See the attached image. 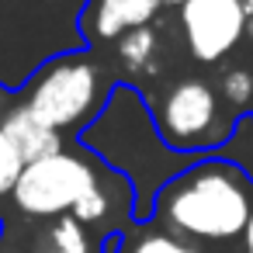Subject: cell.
Wrapping results in <instances>:
<instances>
[{"instance_id": "8fae6325", "label": "cell", "mask_w": 253, "mask_h": 253, "mask_svg": "<svg viewBox=\"0 0 253 253\" xmlns=\"http://www.w3.org/2000/svg\"><path fill=\"white\" fill-rule=\"evenodd\" d=\"M87 225H80L73 215H63L42 236L39 253H87Z\"/></svg>"}, {"instance_id": "ba28073f", "label": "cell", "mask_w": 253, "mask_h": 253, "mask_svg": "<svg viewBox=\"0 0 253 253\" xmlns=\"http://www.w3.org/2000/svg\"><path fill=\"white\" fill-rule=\"evenodd\" d=\"M167 0H87L80 14L84 42H118L122 35L153 25V18L163 11Z\"/></svg>"}, {"instance_id": "9c48e42d", "label": "cell", "mask_w": 253, "mask_h": 253, "mask_svg": "<svg viewBox=\"0 0 253 253\" xmlns=\"http://www.w3.org/2000/svg\"><path fill=\"white\" fill-rule=\"evenodd\" d=\"M0 132H4L7 142L18 149V156L25 160V167L39 163V160H45V156H52V153L63 149L59 132H52L45 122H39L25 104H18L4 122H0Z\"/></svg>"}, {"instance_id": "7c38bea8", "label": "cell", "mask_w": 253, "mask_h": 253, "mask_svg": "<svg viewBox=\"0 0 253 253\" xmlns=\"http://www.w3.org/2000/svg\"><path fill=\"white\" fill-rule=\"evenodd\" d=\"M218 156L229 160L232 167H239L250 180H253V111L250 115H239L229 139L218 146Z\"/></svg>"}, {"instance_id": "277c9868", "label": "cell", "mask_w": 253, "mask_h": 253, "mask_svg": "<svg viewBox=\"0 0 253 253\" xmlns=\"http://www.w3.org/2000/svg\"><path fill=\"white\" fill-rule=\"evenodd\" d=\"M25 90L28 97L21 104L59 135L73 128H87L108 97V94L101 97V70L97 63L87 59V52L52 59L32 77Z\"/></svg>"}, {"instance_id": "6da1fadb", "label": "cell", "mask_w": 253, "mask_h": 253, "mask_svg": "<svg viewBox=\"0 0 253 253\" xmlns=\"http://www.w3.org/2000/svg\"><path fill=\"white\" fill-rule=\"evenodd\" d=\"M77 142L128 184L135 225H146L153 218L156 194L167 180H173L201 156H208V153H173L160 139L149 104L132 84H115L108 90L104 108L87 128L77 132Z\"/></svg>"}, {"instance_id": "7a4b0ae2", "label": "cell", "mask_w": 253, "mask_h": 253, "mask_svg": "<svg viewBox=\"0 0 253 253\" xmlns=\"http://www.w3.org/2000/svg\"><path fill=\"white\" fill-rule=\"evenodd\" d=\"M250 211L253 180L215 149L160 187L149 222L184 243H232L243 236Z\"/></svg>"}, {"instance_id": "d6986e66", "label": "cell", "mask_w": 253, "mask_h": 253, "mask_svg": "<svg viewBox=\"0 0 253 253\" xmlns=\"http://www.w3.org/2000/svg\"><path fill=\"white\" fill-rule=\"evenodd\" d=\"M246 35H250V39H253V18H250V21H246Z\"/></svg>"}, {"instance_id": "2e32d148", "label": "cell", "mask_w": 253, "mask_h": 253, "mask_svg": "<svg viewBox=\"0 0 253 253\" xmlns=\"http://www.w3.org/2000/svg\"><path fill=\"white\" fill-rule=\"evenodd\" d=\"M108 211H111V194H108L104 184H97V187H94V191L73 208V218H77L80 225H94V222L108 218Z\"/></svg>"}, {"instance_id": "9a60e30c", "label": "cell", "mask_w": 253, "mask_h": 253, "mask_svg": "<svg viewBox=\"0 0 253 253\" xmlns=\"http://www.w3.org/2000/svg\"><path fill=\"white\" fill-rule=\"evenodd\" d=\"M21 170H25V160H21V156H18V149L7 142V135L0 132V198L14 194Z\"/></svg>"}, {"instance_id": "3957f363", "label": "cell", "mask_w": 253, "mask_h": 253, "mask_svg": "<svg viewBox=\"0 0 253 253\" xmlns=\"http://www.w3.org/2000/svg\"><path fill=\"white\" fill-rule=\"evenodd\" d=\"M87 0H0V90H25L52 59L87 52Z\"/></svg>"}, {"instance_id": "4fadbf2b", "label": "cell", "mask_w": 253, "mask_h": 253, "mask_svg": "<svg viewBox=\"0 0 253 253\" xmlns=\"http://www.w3.org/2000/svg\"><path fill=\"white\" fill-rule=\"evenodd\" d=\"M222 97H225V104L236 108V118L239 115H250V104H253V73L229 70L222 77Z\"/></svg>"}, {"instance_id": "ac0fdd59", "label": "cell", "mask_w": 253, "mask_h": 253, "mask_svg": "<svg viewBox=\"0 0 253 253\" xmlns=\"http://www.w3.org/2000/svg\"><path fill=\"white\" fill-rule=\"evenodd\" d=\"M243 253H253V211H250V218H246V229H243Z\"/></svg>"}, {"instance_id": "8992f818", "label": "cell", "mask_w": 253, "mask_h": 253, "mask_svg": "<svg viewBox=\"0 0 253 253\" xmlns=\"http://www.w3.org/2000/svg\"><path fill=\"white\" fill-rule=\"evenodd\" d=\"M101 180H97V170L90 160L59 149V153H52L39 163H28L21 170L11 201L28 218H52L56 222L63 215H73V208Z\"/></svg>"}, {"instance_id": "5b68a950", "label": "cell", "mask_w": 253, "mask_h": 253, "mask_svg": "<svg viewBox=\"0 0 253 253\" xmlns=\"http://www.w3.org/2000/svg\"><path fill=\"white\" fill-rule=\"evenodd\" d=\"M153 125L173 153H215L232 125H222L218 94L205 80H180L156 101Z\"/></svg>"}, {"instance_id": "52a82bcc", "label": "cell", "mask_w": 253, "mask_h": 253, "mask_svg": "<svg viewBox=\"0 0 253 253\" xmlns=\"http://www.w3.org/2000/svg\"><path fill=\"white\" fill-rule=\"evenodd\" d=\"M246 21L250 14L243 0H187L180 4V32L191 59L198 63L225 59L246 35Z\"/></svg>"}, {"instance_id": "30bf717a", "label": "cell", "mask_w": 253, "mask_h": 253, "mask_svg": "<svg viewBox=\"0 0 253 253\" xmlns=\"http://www.w3.org/2000/svg\"><path fill=\"white\" fill-rule=\"evenodd\" d=\"M153 59H156V32H153V25L135 28V32L118 39V63L128 73H149Z\"/></svg>"}, {"instance_id": "ffe728a7", "label": "cell", "mask_w": 253, "mask_h": 253, "mask_svg": "<svg viewBox=\"0 0 253 253\" xmlns=\"http://www.w3.org/2000/svg\"><path fill=\"white\" fill-rule=\"evenodd\" d=\"M167 4H177V7H180V4H187V0H167Z\"/></svg>"}, {"instance_id": "5bb4252c", "label": "cell", "mask_w": 253, "mask_h": 253, "mask_svg": "<svg viewBox=\"0 0 253 253\" xmlns=\"http://www.w3.org/2000/svg\"><path fill=\"white\" fill-rule=\"evenodd\" d=\"M125 253H198V250H194L191 243L170 236V232H146V236H139L135 243H128Z\"/></svg>"}, {"instance_id": "e0dca14e", "label": "cell", "mask_w": 253, "mask_h": 253, "mask_svg": "<svg viewBox=\"0 0 253 253\" xmlns=\"http://www.w3.org/2000/svg\"><path fill=\"white\" fill-rule=\"evenodd\" d=\"M101 253H125V232H122V229L108 232V236L101 239Z\"/></svg>"}]
</instances>
